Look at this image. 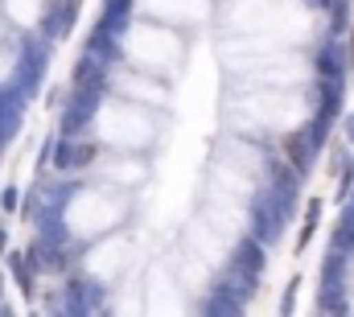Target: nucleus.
<instances>
[{"label": "nucleus", "mask_w": 354, "mask_h": 317, "mask_svg": "<svg viewBox=\"0 0 354 317\" xmlns=\"http://www.w3.org/2000/svg\"><path fill=\"white\" fill-rule=\"evenodd\" d=\"M95 161V144H78V149H70L66 153V161L62 165H91Z\"/></svg>", "instance_id": "1"}, {"label": "nucleus", "mask_w": 354, "mask_h": 317, "mask_svg": "<svg viewBox=\"0 0 354 317\" xmlns=\"http://www.w3.org/2000/svg\"><path fill=\"white\" fill-rule=\"evenodd\" d=\"M289 157H293V165H297V169L305 165V157H301V140H289Z\"/></svg>", "instance_id": "2"}]
</instances>
